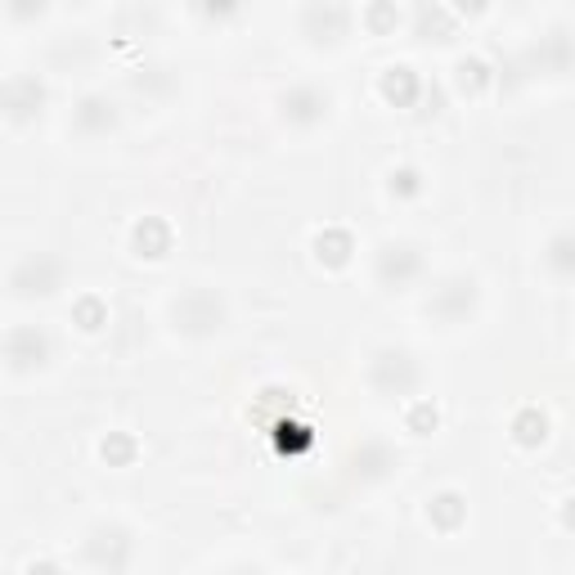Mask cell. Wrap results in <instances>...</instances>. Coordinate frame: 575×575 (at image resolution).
<instances>
[{
    "mask_svg": "<svg viewBox=\"0 0 575 575\" xmlns=\"http://www.w3.org/2000/svg\"><path fill=\"white\" fill-rule=\"evenodd\" d=\"M86 558L99 566V571H122L130 562V535L122 526H99L90 539H86Z\"/></svg>",
    "mask_w": 575,
    "mask_h": 575,
    "instance_id": "6da1fadb",
    "label": "cell"
},
{
    "mask_svg": "<svg viewBox=\"0 0 575 575\" xmlns=\"http://www.w3.org/2000/svg\"><path fill=\"white\" fill-rule=\"evenodd\" d=\"M374 383L387 387V391H396V396L414 391L418 387V364H414V355L410 351H383L374 360Z\"/></svg>",
    "mask_w": 575,
    "mask_h": 575,
    "instance_id": "7a4b0ae2",
    "label": "cell"
},
{
    "mask_svg": "<svg viewBox=\"0 0 575 575\" xmlns=\"http://www.w3.org/2000/svg\"><path fill=\"white\" fill-rule=\"evenodd\" d=\"M14 288L23 297H32V292H54L59 288V261L54 257H27V261H18Z\"/></svg>",
    "mask_w": 575,
    "mask_h": 575,
    "instance_id": "3957f363",
    "label": "cell"
},
{
    "mask_svg": "<svg viewBox=\"0 0 575 575\" xmlns=\"http://www.w3.org/2000/svg\"><path fill=\"white\" fill-rule=\"evenodd\" d=\"M284 117L288 122H297V126H311V122H320L324 113H328V95L324 90H315V86H292L284 99Z\"/></svg>",
    "mask_w": 575,
    "mask_h": 575,
    "instance_id": "277c9868",
    "label": "cell"
},
{
    "mask_svg": "<svg viewBox=\"0 0 575 575\" xmlns=\"http://www.w3.org/2000/svg\"><path fill=\"white\" fill-rule=\"evenodd\" d=\"M418 252L410 248V243H387L383 248V257H378V275H383V284H391V288H404L414 275H418Z\"/></svg>",
    "mask_w": 575,
    "mask_h": 575,
    "instance_id": "5b68a950",
    "label": "cell"
},
{
    "mask_svg": "<svg viewBox=\"0 0 575 575\" xmlns=\"http://www.w3.org/2000/svg\"><path fill=\"white\" fill-rule=\"evenodd\" d=\"M46 337L41 333H32V328H18L10 333V360L14 368H32V364H46Z\"/></svg>",
    "mask_w": 575,
    "mask_h": 575,
    "instance_id": "8992f818",
    "label": "cell"
},
{
    "mask_svg": "<svg viewBox=\"0 0 575 575\" xmlns=\"http://www.w3.org/2000/svg\"><path fill=\"white\" fill-rule=\"evenodd\" d=\"M545 261H549V270H553V275H562V279H575V229L558 234V239L549 243V252H545Z\"/></svg>",
    "mask_w": 575,
    "mask_h": 575,
    "instance_id": "52a82bcc",
    "label": "cell"
},
{
    "mask_svg": "<svg viewBox=\"0 0 575 575\" xmlns=\"http://www.w3.org/2000/svg\"><path fill=\"white\" fill-rule=\"evenodd\" d=\"M77 122L90 130V126H113V104H104V99H86Z\"/></svg>",
    "mask_w": 575,
    "mask_h": 575,
    "instance_id": "ba28073f",
    "label": "cell"
},
{
    "mask_svg": "<svg viewBox=\"0 0 575 575\" xmlns=\"http://www.w3.org/2000/svg\"><path fill=\"white\" fill-rule=\"evenodd\" d=\"M391 189L414 193V189H418V176H414V172H396V176H391Z\"/></svg>",
    "mask_w": 575,
    "mask_h": 575,
    "instance_id": "9c48e42d",
    "label": "cell"
}]
</instances>
